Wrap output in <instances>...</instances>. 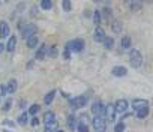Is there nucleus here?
<instances>
[{"instance_id": "1", "label": "nucleus", "mask_w": 153, "mask_h": 132, "mask_svg": "<svg viewBox=\"0 0 153 132\" xmlns=\"http://www.w3.org/2000/svg\"><path fill=\"white\" fill-rule=\"evenodd\" d=\"M129 63H131V66L132 68H140V66L143 65V56H141V53L138 51V50H131L129 51Z\"/></svg>"}, {"instance_id": "2", "label": "nucleus", "mask_w": 153, "mask_h": 132, "mask_svg": "<svg viewBox=\"0 0 153 132\" xmlns=\"http://www.w3.org/2000/svg\"><path fill=\"white\" fill-rule=\"evenodd\" d=\"M87 101H89V98L86 95H80V96L74 98V99H69V104H71V108L72 110H80V108L86 107Z\"/></svg>"}, {"instance_id": "3", "label": "nucleus", "mask_w": 153, "mask_h": 132, "mask_svg": "<svg viewBox=\"0 0 153 132\" xmlns=\"http://www.w3.org/2000/svg\"><path fill=\"white\" fill-rule=\"evenodd\" d=\"M20 29H21V35H23L24 39H30V38H33V36L36 35V32H38V27H36L33 23H29V24H26L24 27L20 26Z\"/></svg>"}, {"instance_id": "4", "label": "nucleus", "mask_w": 153, "mask_h": 132, "mask_svg": "<svg viewBox=\"0 0 153 132\" xmlns=\"http://www.w3.org/2000/svg\"><path fill=\"white\" fill-rule=\"evenodd\" d=\"M65 48L69 51H74V53H81L84 50V41L83 39H74V41L68 42Z\"/></svg>"}, {"instance_id": "5", "label": "nucleus", "mask_w": 153, "mask_h": 132, "mask_svg": "<svg viewBox=\"0 0 153 132\" xmlns=\"http://www.w3.org/2000/svg\"><path fill=\"white\" fill-rule=\"evenodd\" d=\"M92 123H93V128H95L96 132H105V131H107V122H105L104 117L95 116V119H93Z\"/></svg>"}, {"instance_id": "6", "label": "nucleus", "mask_w": 153, "mask_h": 132, "mask_svg": "<svg viewBox=\"0 0 153 132\" xmlns=\"http://www.w3.org/2000/svg\"><path fill=\"white\" fill-rule=\"evenodd\" d=\"M92 113L95 114V116H104L105 114V105L101 102V101H96V102H93V105H92Z\"/></svg>"}, {"instance_id": "7", "label": "nucleus", "mask_w": 153, "mask_h": 132, "mask_svg": "<svg viewBox=\"0 0 153 132\" xmlns=\"http://www.w3.org/2000/svg\"><path fill=\"white\" fill-rule=\"evenodd\" d=\"M128 101L126 99H119V101H116V104H114V108H116V113H126V110H128Z\"/></svg>"}, {"instance_id": "8", "label": "nucleus", "mask_w": 153, "mask_h": 132, "mask_svg": "<svg viewBox=\"0 0 153 132\" xmlns=\"http://www.w3.org/2000/svg\"><path fill=\"white\" fill-rule=\"evenodd\" d=\"M146 107H149V102L146 99H134L132 101V108L135 111H140V110H143Z\"/></svg>"}, {"instance_id": "9", "label": "nucleus", "mask_w": 153, "mask_h": 132, "mask_svg": "<svg viewBox=\"0 0 153 132\" xmlns=\"http://www.w3.org/2000/svg\"><path fill=\"white\" fill-rule=\"evenodd\" d=\"M47 51H48L47 45H45V44H41V45L38 47V51H36V54H35L36 60H44V59H45V56H47Z\"/></svg>"}, {"instance_id": "10", "label": "nucleus", "mask_w": 153, "mask_h": 132, "mask_svg": "<svg viewBox=\"0 0 153 132\" xmlns=\"http://www.w3.org/2000/svg\"><path fill=\"white\" fill-rule=\"evenodd\" d=\"M105 114H107V119L110 122H114L116 119V108H114V104H108L105 107Z\"/></svg>"}, {"instance_id": "11", "label": "nucleus", "mask_w": 153, "mask_h": 132, "mask_svg": "<svg viewBox=\"0 0 153 132\" xmlns=\"http://www.w3.org/2000/svg\"><path fill=\"white\" fill-rule=\"evenodd\" d=\"M93 35H95L93 38H95V41H96V42H102V44H104V41H105V38H107V36H105V32H104V29H102V27H96V30H95V33H93Z\"/></svg>"}, {"instance_id": "12", "label": "nucleus", "mask_w": 153, "mask_h": 132, "mask_svg": "<svg viewBox=\"0 0 153 132\" xmlns=\"http://www.w3.org/2000/svg\"><path fill=\"white\" fill-rule=\"evenodd\" d=\"M111 74H113L114 77H125V75L128 74V69L125 68V66H114L113 71H111Z\"/></svg>"}, {"instance_id": "13", "label": "nucleus", "mask_w": 153, "mask_h": 132, "mask_svg": "<svg viewBox=\"0 0 153 132\" xmlns=\"http://www.w3.org/2000/svg\"><path fill=\"white\" fill-rule=\"evenodd\" d=\"M9 26H8V23L6 21H0V38H8L9 36Z\"/></svg>"}, {"instance_id": "14", "label": "nucleus", "mask_w": 153, "mask_h": 132, "mask_svg": "<svg viewBox=\"0 0 153 132\" xmlns=\"http://www.w3.org/2000/svg\"><path fill=\"white\" fill-rule=\"evenodd\" d=\"M131 48V38L129 36H123L122 41H120V50L122 51H126Z\"/></svg>"}, {"instance_id": "15", "label": "nucleus", "mask_w": 153, "mask_h": 132, "mask_svg": "<svg viewBox=\"0 0 153 132\" xmlns=\"http://www.w3.org/2000/svg\"><path fill=\"white\" fill-rule=\"evenodd\" d=\"M17 89H18V84H17L15 80H11V81L8 83V86H6V92H8V95H14V93L17 92Z\"/></svg>"}, {"instance_id": "16", "label": "nucleus", "mask_w": 153, "mask_h": 132, "mask_svg": "<svg viewBox=\"0 0 153 132\" xmlns=\"http://www.w3.org/2000/svg\"><path fill=\"white\" fill-rule=\"evenodd\" d=\"M59 129V123L57 120H53L50 123H45V132H56Z\"/></svg>"}, {"instance_id": "17", "label": "nucleus", "mask_w": 153, "mask_h": 132, "mask_svg": "<svg viewBox=\"0 0 153 132\" xmlns=\"http://www.w3.org/2000/svg\"><path fill=\"white\" fill-rule=\"evenodd\" d=\"M15 45H17V36L14 35V36L9 38V41H8V44H6V50H8L9 53H12V51L15 50Z\"/></svg>"}, {"instance_id": "18", "label": "nucleus", "mask_w": 153, "mask_h": 132, "mask_svg": "<svg viewBox=\"0 0 153 132\" xmlns=\"http://www.w3.org/2000/svg\"><path fill=\"white\" fill-rule=\"evenodd\" d=\"M111 29H113V32H114L116 35H120V33H122V30H123V26H122V23H120V21H113Z\"/></svg>"}, {"instance_id": "19", "label": "nucleus", "mask_w": 153, "mask_h": 132, "mask_svg": "<svg viewBox=\"0 0 153 132\" xmlns=\"http://www.w3.org/2000/svg\"><path fill=\"white\" fill-rule=\"evenodd\" d=\"M128 5H129V8H131V11H132V12L141 11V8H143V3H141V2H129Z\"/></svg>"}, {"instance_id": "20", "label": "nucleus", "mask_w": 153, "mask_h": 132, "mask_svg": "<svg viewBox=\"0 0 153 132\" xmlns=\"http://www.w3.org/2000/svg\"><path fill=\"white\" fill-rule=\"evenodd\" d=\"M54 96H56V90H51L50 93H47V95H45V98H44L45 105H50V104L54 101Z\"/></svg>"}, {"instance_id": "21", "label": "nucleus", "mask_w": 153, "mask_h": 132, "mask_svg": "<svg viewBox=\"0 0 153 132\" xmlns=\"http://www.w3.org/2000/svg\"><path fill=\"white\" fill-rule=\"evenodd\" d=\"M53 120H56L54 111H47V113L44 114V122H45V123H50V122H53Z\"/></svg>"}, {"instance_id": "22", "label": "nucleus", "mask_w": 153, "mask_h": 132, "mask_svg": "<svg viewBox=\"0 0 153 132\" xmlns=\"http://www.w3.org/2000/svg\"><path fill=\"white\" fill-rule=\"evenodd\" d=\"M149 111H150V108H149V107H146V108H143V110L137 111V119H146V117L149 116Z\"/></svg>"}, {"instance_id": "23", "label": "nucleus", "mask_w": 153, "mask_h": 132, "mask_svg": "<svg viewBox=\"0 0 153 132\" xmlns=\"http://www.w3.org/2000/svg\"><path fill=\"white\" fill-rule=\"evenodd\" d=\"M27 122H29V113H23V114H20V117H18V125L24 126V125H27Z\"/></svg>"}, {"instance_id": "24", "label": "nucleus", "mask_w": 153, "mask_h": 132, "mask_svg": "<svg viewBox=\"0 0 153 132\" xmlns=\"http://www.w3.org/2000/svg\"><path fill=\"white\" fill-rule=\"evenodd\" d=\"M38 44H39L38 36H33V38L27 39V47H29V48H35V47H38Z\"/></svg>"}, {"instance_id": "25", "label": "nucleus", "mask_w": 153, "mask_h": 132, "mask_svg": "<svg viewBox=\"0 0 153 132\" xmlns=\"http://www.w3.org/2000/svg\"><path fill=\"white\" fill-rule=\"evenodd\" d=\"M104 47H105V50H111L113 47H114V39L113 38H105V41H104Z\"/></svg>"}, {"instance_id": "26", "label": "nucleus", "mask_w": 153, "mask_h": 132, "mask_svg": "<svg viewBox=\"0 0 153 132\" xmlns=\"http://www.w3.org/2000/svg\"><path fill=\"white\" fill-rule=\"evenodd\" d=\"M39 110H41V107H39L38 104H33V105H30V108H29V114L35 117V116L39 113Z\"/></svg>"}, {"instance_id": "27", "label": "nucleus", "mask_w": 153, "mask_h": 132, "mask_svg": "<svg viewBox=\"0 0 153 132\" xmlns=\"http://www.w3.org/2000/svg\"><path fill=\"white\" fill-rule=\"evenodd\" d=\"M41 8L44 11H48V9L53 8V2H50V0H42V2H41Z\"/></svg>"}, {"instance_id": "28", "label": "nucleus", "mask_w": 153, "mask_h": 132, "mask_svg": "<svg viewBox=\"0 0 153 132\" xmlns=\"http://www.w3.org/2000/svg\"><path fill=\"white\" fill-rule=\"evenodd\" d=\"M68 126H69L71 129H75V128H76V117L69 116V117H68Z\"/></svg>"}, {"instance_id": "29", "label": "nucleus", "mask_w": 153, "mask_h": 132, "mask_svg": "<svg viewBox=\"0 0 153 132\" xmlns=\"http://www.w3.org/2000/svg\"><path fill=\"white\" fill-rule=\"evenodd\" d=\"M93 23L96 24V27H99V23H101V11H95V12H93Z\"/></svg>"}, {"instance_id": "30", "label": "nucleus", "mask_w": 153, "mask_h": 132, "mask_svg": "<svg viewBox=\"0 0 153 132\" xmlns=\"http://www.w3.org/2000/svg\"><path fill=\"white\" fill-rule=\"evenodd\" d=\"M47 54L51 57V59H54V57H57V48L53 45V47H50L48 48V51H47Z\"/></svg>"}, {"instance_id": "31", "label": "nucleus", "mask_w": 153, "mask_h": 132, "mask_svg": "<svg viewBox=\"0 0 153 132\" xmlns=\"http://www.w3.org/2000/svg\"><path fill=\"white\" fill-rule=\"evenodd\" d=\"M125 128H126V125H125L123 122H119V123L114 126V132H123Z\"/></svg>"}, {"instance_id": "32", "label": "nucleus", "mask_w": 153, "mask_h": 132, "mask_svg": "<svg viewBox=\"0 0 153 132\" xmlns=\"http://www.w3.org/2000/svg\"><path fill=\"white\" fill-rule=\"evenodd\" d=\"M76 131L78 132H89V126L84 125V123H78L76 125Z\"/></svg>"}, {"instance_id": "33", "label": "nucleus", "mask_w": 153, "mask_h": 132, "mask_svg": "<svg viewBox=\"0 0 153 132\" xmlns=\"http://www.w3.org/2000/svg\"><path fill=\"white\" fill-rule=\"evenodd\" d=\"M62 6H63V9H65L66 12H69L71 8H72V3L69 2V0H63V2H62Z\"/></svg>"}, {"instance_id": "34", "label": "nucleus", "mask_w": 153, "mask_h": 132, "mask_svg": "<svg viewBox=\"0 0 153 132\" xmlns=\"http://www.w3.org/2000/svg\"><path fill=\"white\" fill-rule=\"evenodd\" d=\"M87 119H89V116H87V114H81V116H80V123L87 125Z\"/></svg>"}, {"instance_id": "35", "label": "nucleus", "mask_w": 153, "mask_h": 132, "mask_svg": "<svg viewBox=\"0 0 153 132\" xmlns=\"http://www.w3.org/2000/svg\"><path fill=\"white\" fill-rule=\"evenodd\" d=\"M11 105H12V101H11V99H8V101H6V104H5V107H3V110H5V111H9V110H11Z\"/></svg>"}, {"instance_id": "36", "label": "nucleus", "mask_w": 153, "mask_h": 132, "mask_svg": "<svg viewBox=\"0 0 153 132\" xmlns=\"http://www.w3.org/2000/svg\"><path fill=\"white\" fill-rule=\"evenodd\" d=\"M8 92H6V86H2V84H0V98H2V96H5Z\"/></svg>"}, {"instance_id": "37", "label": "nucleus", "mask_w": 153, "mask_h": 132, "mask_svg": "<svg viewBox=\"0 0 153 132\" xmlns=\"http://www.w3.org/2000/svg\"><path fill=\"white\" fill-rule=\"evenodd\" d=\"M104 11V17L105 18H110V15H111V9L110 8H105V9H102Z\"/></svg>"}, {"instance_id": "38", "label": "nucleus", "mask_w": 153, "mask_h": 132, "mask_svg": "<svg viewBox=\"0 0 153 132\" xmlns=\"http://www.w3.org/2000/svg\"><path fill=\"white\" fill-rule=\"evenodd\" d=\"M63 57H65L66 60H69V59H71V51L65 48V51H63Z\"/></svg>"}, {"instance_id": "39", "label": "nucleus", "mask_w": 153, "mask_h": 132, "mask_svg": "<svg viewBox=\"0 0 153 132\" xmlns=\"http://www.w3.org/2000/svg\"><path fill=\"white\" fill-rule=\"evenodd\" d=\"M30 123H32V126H38V125H39V119H38V117H33Z\"/></svg>"}, {"instance_id": "40", "label": "nucleus", "mask_w": 153, "mask_h": 132, "mask_svg": "<svg viewBox=\"0 0 153 132\" xmlns=\"http://www.w3.org/2000/svg\"><path fill=\"white\" fill-rule=\"evenodd\" d=\"M3 50H6V45H5V44H2V42H0V54L3 53Z\"/></svg>"}, {"instance_id": "41", "label": "nucleus", "mask_w": 153, "mask_h": 132, "mask_svg": "<svg viewBox=\"0 0 153 132\" xmlns=\"http://www.w3.org/2000/svg\"><path fill=\"white\" fill-rule=\"evenodd\" d=\"M129 116H132V114H131V113H125V114L122 116V119H126V117H129Z\"/></svg>"}, {"instance_id": "42", "label": "nucleus", "mask_w": 153, "mask_h": 132, "mask_svg": "<svg viewBox=\"0 0 153 132\" xmlns=\"http://www.w3.org/2000/svg\"><path fill=\"white\" fill-rule=\"evenodd\" d=\"M56 132H65V131H60V129H57V131H56Z\"/></svg>"}, {"instance_id": "43", "label": "nucleus", "mask_w": 153, "mask_h": 132, "mask_svg": "<svg viewBox=\"0 0 153 132\" xmlns=\"http://www.w3.org/2000/svg\"><path fill=\"white\" fill-rule=\"evenodd\" d=\"M5 132H11V131H5Z\"/></svg>"}]
</instances>
